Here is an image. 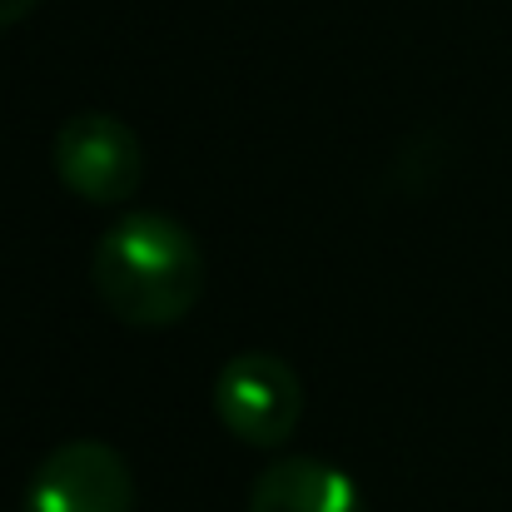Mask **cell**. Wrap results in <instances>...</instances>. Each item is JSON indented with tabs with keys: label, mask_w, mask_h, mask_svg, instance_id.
I'll list each match as a JSON object with an SVG mask.
<instances>
[{
	"label": "cell",
	"mask_w": 512,
	"mask_h": 512,
	"mask_svg": "<svg viewBox=\"0 0 512 512\" xmlns=\"http://www.w3.org/2000/svg\"><path fill=\"white\" fill-rule=\"evenodd\" d=\"M244 512H368V503L339 463L289 453L259 468Z\"/></svg>",
	"instance_id": "5b68a950"
},
{
	"label": "cell",
	"mask_w": 512,
	"mask_h": 512,
	"mask_svg": "<svg viewBox=\"0 0 512 512\" xmlns=\"http://www.w3.org/2000/svg\"><path fill=\"white\" fill-rule=\"evenodd\" d=\"M50 165L75 199L90 204H125L140 189L145 150L140 135L110 110H75L50 145Z\"/></svg>",
	"instance_id": "3957f363"
},
{
	"label": "cell",
	"mask_w": 512,
	"mask_h": 512,
	"mask_svg": "<svg viewBox=\"0 0 512 512\" xmlns=\"http://www.w3.org/2000/svg\"><path fill=\"white\" fill-rule=\"evenodd\" d=\"M20 512H135V473L120 448L70 438L40 458Z\"/></svg>",
	"instance_id": "277c9868"
},
{
	"label": "cell",
	"mask_w": 512,
	"mask_h": 512,
	"mask_svg": "<svg viewBox=\"0 0 512 512\" xmlns=\"http://www.w3.org/2000/svg\"><path fill=\"white\" fill-rule=\"evenodd\" d=\"M90 289L120 324L170 329L204 294V249L170 214L130 209L95 239Z\"/></svg>",
	"instance_id": "6da1fadb"
},
{
	"label": "cell",
	"mask_w": 512,
	"mask_h": 512,
	"mask_svg": "<svg viewBox=\"0 0 512 512\" xmlns=\"http://www.w3.org/2000/svg\"><path fill=\"white\" fill-rule=\"evenodd\" d=\"M209 398H214V418L229 428V438L264 448V453L284 448L304 418V383H299L294 363L269 348L234 353L219 368Z\"/></svg>",
	"instance_id": "7a4b0ae2"
},
{
	"label": "cell",
	"mask_w": 512,
	"mask_h": 512,
	"mask_svg": "<svg viewBox=\"0 0 512 512\" xmlns=\"http://www.w3.org/2000/svg\"><path fill=\"white\" fill-rule=\"evenodd\" d=\"M40 0H0V30H10V25H20L30 10H35Z\"/></svg>",
	"instance_id": "8992f818"
}]
</instances>
